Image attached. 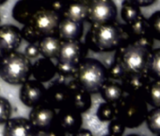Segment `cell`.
Returning a JSON list of instances; mask_svg holds the SVG:
<instances>
[{
	"label": "cell",
	"instance_id": "6da1fadb",
	"mask_svg": "<svg viewBox=\"0 0 160 136\" xmlns=\"http://www.w3.org/2000/svg\"><path fill=\"white\" fill-rule=\"evenodd\" d=\"M153 42L154 40L149 33L137 39H129L115 51L113 60L122 66L126 75L147 73Z\"/></svg>",
	"mask_w": 160,
	"mask_h": 136
},
{
	"label": "cell",
	"instance_id": "7a4b0ae2",
	"mask_svg": "<svg viewBox=\"0 0 160 136\" xmlns=\"http://www.w3.org/2000/svg\"><path fill=\"white\" fill-rule=\"evenodd\" d=\"M130 38L124 24L115 22L92 25L85 36V44L89 50L96 53L116 51Z\"/></svg>",
	"mask_w": 160,
	"mask_h": 136
},
{
	"label": "cell",
	"instance_id": "3957f363",
	"mask_svg": "<svg viewBox=\"0 0 160 136\" xmlns=\"http://www.w3.org/2000/svg\"><path fill=\"white\" fill-rule=\"evenodd\" d=\"M72 80L91 95L97 94L108 80L107 67L99 60L86 57L76 66Z\"/></svg>",
	"mask_w": 160,
	"mask_h": 136
},
{
	"label": "cell",
	"instance_id": "277c9868",
	"mask_svg": "<svg viewBox=\"0 0 160 136\" xmlns=\"http://www.w3.org/2000/svg\"><path fill=\"white\" fill-rule=\"evenodd\" d=\"M31 67V60L24 53H7L0 60V79L10 85H22L30 79Z\"/></svg>",
	"mask_w": 160,
	"mask_h": 136
},
{
	"label": "cell",
	"instance_id": "5b68a950",
	"mask_svg": "<svg viewBox=\"0 0 160 136\" xmlns=\"http://www.w3.org/2000/svg\"><path fill=\"white\" fill-rule=\"evenodd\" d=\"M116 115L125 128H135L146 120L148 113V104L141 96L124 95L120 101L115 104Z\"/></svg>",
	"mask_w": 160,
	"mask_h": 136
},
{
	"label": "cell",
	"instance_id": "8992f818",
	"mask_svg": "<svg viewBox=\"0 0 160 136\" xmlns=\"http://www.w3.org/2000/svg\"><path fill=\"white\" fill-rule=\"evenodd\" d=\"M60 19L59 13L45 6H40L25 25L33 31L40 41L43 37L57 35Z\"/></svg>",
	"mask_w": 160,
	"mask_h": 136
},
{
	"label": "cell",
	"instance_id": "52a82bcc",
	"mask_svg": "<svg viewBox=\"0 0 160 136\" xmlns=\"http://www.w3.org/2000/svg\"><path fill=\"white\" fill-rule=\"evenodd\" d=\"M118 9L113 0H90L88 4L87 19L92 25L115 22Z\"/></svg>",
	"mask_w": 160,
	"mask_h": 136
},
{
	"label": "cell",
	"instance_id": "ba28073f",
	"mask_svg": "<svg viewBox=\"0 0 160 136\" xmlns=\"http://www.w3.org/2000/svg\"><path fill=\"white\" fill-rule=\"evenodd\" d=\"M92 95L73 80L67 82V106L80 113L87 112L92 107Z\"/></svg>",
	"mask_w": 160,
	"mask_h": 136
},
{
	"label": "cell",
	"instance_id": "9c48e42d",
	"mask_svg": "<svg viewBox=\"0 0 160 136\" xmlns=\"http://www.w3.org/2000/svg\"><path fill=\"white\" fill-rule=\"evenodd\" d=\"M57 110L49 106L45 101L31 108L28 120L36 130L46 131L56 123Z\"/></svg>",
	"mask_w": 160,
	"mask_h": 136
},
{
	"label": "cell",
	"instance_id": "30bf717a",
	"mask_svg": "<svg viewBox=\"0 0 160 136\" xmlns=\"http://www.w3.org/2000/svg\"><path fill=\"white\" fill-rule=\"evenodd\" d=\"M88 51L86 44L81 40L62 42L57 60L77 66L80 61L87 57Z\"/></svg>",
	"mask_w": 160,
	"mask_h": 136
},
{
	"label": "cell",
	"instance_id": "8fae6325",
	"mask_svg": "<svg viewBox=\"0 0 160 136\" xmlns=\"http://www.w3.org/2000/svg\"><path fill=\"white\" fill-rule=\"evenodd\" d=\"M45 91L46 88L43 83L34 79H29L22 84L19 92V98L25 106L33 108L44 102Z\"/></svg>",
	"mask_w": 160,
	"mask_h": 136
},
{
	"label": "cell",
	"instance_id": "7c38bea8",
	"mask_svg": "<svg viewBox=\"0 0 160 136\" xmlns=\"http://www.w3.org/2000/svg\"><path fill=\"white\" fill-rule=\"evenodd\" d=\"M56 124L67 134H72L78 131L83 125L82 113L69 108L64 107L57 111Z\"/></svg>",
	"mask_w": 160,
	"mask_h": 136
},
{
	"label": "cell",
	"instance_id": "4fadbf2b",
	"mask_svg": "<svg viewBox=\"0 0 160 136\" xmlns=\"http://www.w3.org/2000/svg\"><path fill=\"white\" fill-rule=\"evenodd\" d=\"M67 82L59 78L45 91L44 101L57 111L67 106Z\"/></svg>",
	"mask_w": 160,
	"mask_h": 136
},
{
	"label": "cell",
	"instance_id": "5bb4252c",
	"mask_svg": "<svg viewBox=\"0 0 160 136\" xmlns=\"http://www.w3.org/2000/svg\"><path fill=\"white\" fill-rule=\"evenodd\" d=\"M23 41L21 29L14 25L0 26V47L7 54L16 51Z\"/></svg>",
	"mask_w": 160,
	"mask_h": 136
},
{
	"label": "cell",
	"instance_id": "9a60e30c",
	"mask_svg": "<svg viewBox=\"0 0 160 136\" xmlns=\"http://www.w3.org/2000/svg\"><path fill=\"white\" fill-rule=\"evenodd\" d=\"M84 34V23L72 21L68 18L61 17L57 36L61 42H71L81 40Z\"/></svg>",
	"mask_w": 160,
	"mask_h": 136
},
{
	"label": "cell",
	"instance_id": "2e32d148",
	"mask_svg": "<svg viewBox=\"0 0 160 136\" xmlns=\"http://www.w3.org/2000/svg\"><path fill=\"white\" fill-rule=\"evenodd\" d=\"M152 79L147 73L127 74L121 81L123 91L126 95H136L143 97V94Z\"/></svg>",
	"mask_w": 160,
	"mask_h": 136
},
{
	"label": "cell",
	"instance_id": "e0dca14e",
	"mask_svg": "<svg viewBox=\"0 0 160 136\" xmlns=\"http://www.w3.org/2000/svg\"><path fill=\"white\" fill-rule=\"evenodd\" d=\"M35 130L28 118L13 117L4 124L3 136H32Z\"/></svg>",
	"mask_w": 160,
	"mask_h": 136
},
{
	"label": "cell",
	"instance_id": "ac0fdd59",
	"mask_svg": "<svg viewBox=\"0 0 160 136\" xmlns=\"http://www.w3.org/2000/svg\"><path fill=\"white\" fill-rule=\"evenodd\" d=\"M56 75V64L50 59L41 58L32 63L31 76L34 78V80L42 83L52 81Z\"/></svg>",
	"mask_w": 160,
	"mask_h": 136
},
{
	"label": "cell",
	"instance_id": "d6986e66",
	"mask_svg": "<svg viewBox=\"0 0 160 136\" xmlns=\"http://www.w3.org/2000/svg\"><path fill=\"white\" fill-rule=\"evenodd\" d=\"M89 1L90 0H66L61 17L84 23L87 19Z\"/></svg>",
	"mask_w": 160,
	"mask_h": 136
},
{
	"label": "cell",
	"instance_id": "ffe728a7",
	"mask_svg": "<svg viewBox=\"0 0 160 136\" xmlns=\"http://www.w3.org/2000/svg\"><path fill=\"white\" fill-rule=\"evenodd\" d=\"M39 7L40 6L38 4L30 1V0H18L12 11V18L16 22L25 25L29 21Z\"/></svg>",
	"mask_w": 160,
	"mask_h": 136
},
{
	"label": "cell",
	"instance_id": "44dd1931",
	"mask_svg": "<svg viewBox=\"0 0 160 136\" xmlns=\"http://www.w3.org/2000/svg\"><path fill=\"white\" fill-rule=\"evenodd\" d=\"M61 41L60 39L57 36H47L42 38L38 42V46L40 50V55L42 58L54 60L58 58L59 49L61 46Z\"/></svg>",
	"mask_w": 160,
	"mask_h": 136
},
{
	"label": "cell",
	"instance_id": "7402d4cb",
	"mask_svg": "<svg viewBox=\"0 0 160 136\" xmlns=\"http://www.w3.org/2000/svg\"><path fill=\"white\" fill-rule=\"evenodd\" d=\"M99 93L105 102L111 104H116L125 95L122 84L111 80H108L104 83Z\"/></svg>",
	"mask_w": 160,
	"mask_h": 136
},
{
	"label": "cell",
	"instance_id": "603a6c76",
	"mask_svg": "<svg viewBox=\"0 0 160 136\" xmlns=\"http://www.w3.org/2000/svg\"><path fill=\"white\" fill-rule=\"evenodd\" d=\"M124 26L130 39H137L149 33L147 19L144 17L143 14L135 21L129 24H124Z\"/></svg>",
	"mask_w": 160,
	"mask_h": 136
},
{
	"label": "cell",
	"instance_id": "cb8c5ba5",
	"mask_svg": "<svg viewBox=\"0 0 160 136\" xmlns=\"http://www.w3.org/2000/svg\"><path fill=\"white\" fill-rule=\"evenodd\" d=\"M143 98L147 104L153 108H160V81L151 80L144 94Z\"/></svg>",
	"mask_w": 160,
	"mask_h": 136
},
{
	"label": "cell",
	"instance_id": "d4e9b609",
	"mask_svg": "<svg viewBox=\"0 0 160 136\" xmlns=\"http://www.w3.org/2000/svg\"><path fill=\"white\" fill-rule=\"evenodd\" d=\"M141 15L142 12L138 6L131 2L130 0H123L121 8V17L124 24H129Z\"/></svg>",
	"mask_w": 160,
	"mask_h": 136
},
{
	"label": "cell",
	"instance_id": "484cf974",
	"mask_svg": "<svg viewBox=\"0 0 160 136\" xmlns=\"http://www.w3.org/2000/svg\"><path fill=\"white\" fill-rule=\"evenodd\" d=\"M147 74L152 80L160 81V47L152 49L150 53Z\"/></svg>",
	"mask_w": 160,
	"mask_h": 136
},
{
	"label": "cell",
	"instance_id": "4316f807",
	"mask_svg": "<svg viewBox=\"0 0 160 136\" xmlns=\"http://www.w3.org/2000/svg\"><path fill=\"white\" fill-rule=\"evenodd\" d=\"M115 115H116L115 104H111L108 102L101 103L96 112L97 118L102 122L111 121L115 119Z\"/></svg>",
	"mask_w": 160,
	"mask_h": 136
},
{
	"label": "cell",
	"instance_id": "83f0119b",
	"mask_svg": "<svg viewBox=\"0 0 160 136\" xmlns=\"http://www.w3.org/2000/svg\"><path fill=\"white\" fill-rule=\"evenodd\" d=\"M148 32L153 40L160 42V11L153 13L148 19Z\"/></svg>",
	"mask_w": 160,
	"mask_h": 136
},
{
	"label": "cell",
	"instance_id": "f1b7e54d",
	"mask_svg": "<svg viewBox=\"0 0 160 136\" xmlns=\"http://www.w3.org/2000/svg\"><path fill=\"white\" fill-rule=\"evenodd\" d=\"M147 126L154 134H160V108H154L147 113Z\"/></svg>",
	"mask_w": 160,
	"mask_h": 136
},
{
	"label": "cell",
	"instance_id": "f546056e",
	"mask_svg": "<svg viewBox=\"0 0 160 136\" xmlns=\"http://www.w3.org/2000/svg\"><path fill=\"white\" fill-rule=\"evenodd\" d=\"M76 70V66L70 64V63H65V62H60L58 61L56 64V71L57 75L62 80H72L73 75Z\"/></svg>",
	"mask_w": 160,
	"mask_h": 136
},
{
	"label": "cell",
	"instance_id": "4dcf8cb0",
	"mask_svg": "<svg viewBox=\"0 0 160 136\" xmlns=\"http://www.w3.org/2000/svg\"><path fill=\"white\" fill-rule=\"evenodd\" d=\"M12 106L4 97H0V125L5 124L12 116Z\"/></svg>",
	"mask_w": 160,
	"mask_h": 136
},
{
	"label": "cell",
	"instance_id": "1f68e13d",
	"mask_svg": "<svg viewBox=\"0 0 160 136\" xmlns=\"http://www.w3.org/2000/svg\"><path fill=\"white\" fill-rule=\"evenodd\" d=\"M107 70H108V80L115 81H121L126 75L125 72L123 71V69L122 68V66L115 60L112 61V63L107 68Z\"/></svg>",
	"mask_w": 160,
	"mask_h": 136
},
{
	"label": "cell",
	"instance_id": "d6a6232c",
	"mask_svg": "<svg viewBox=\"0 0 160 136\" xmlns=\"http://www.w3.org/2000/svg\"><path fill=\"white\" fill-rule=\"evenodd\" d=\"M109 122L110 123L108 125V133L112 136H122L125 130V127L116 118Z\"/></svg>",
	"mask_w": 160,
	"mask_h": 136
},
{
	"label": "cell",
	"instance_id": "836d02e7",
	"mask_svg": "<svg viewBox=\"0 0 160 136\" xmlns=\"http://www.w3.org/2000/svg\"><path fill=\"white\" fill-rule=\"evenodd\" d=\"M24 54L30 60H33V59L38 58L39 55H40V50H39L38 43H36V44H28V45L25 48Z\"/></svg>",
	"mask_w": 160,
	"mask_h": 136
},
{
	"label": "cell",
	"instance_id": "e575fe53",
	"mask_svg": "<svg viewBox=\"0 0 160 136\" xmlns=\"http://www.w3.org/2000/svg\"><path fill=\"white\" fill-rule=\"evenodd\" d=\"M47 136H67V134L55 123L53 127H51L48 130L45 131Z\"/></svg>",
	"mask_w": 160,
	"mask_h": 136
},
{
	"label": "cell",
	"instance_id": "d590c367",
	"mask_svg": "<svg viewBox=\"0 0 160 136\" xmlns=\"http://www.w3.org/2000/svg\"><path fill=\"white\" fill-rule=\"evenodd\" d=\"M130 1L138 6L139 8H144L154 4L157 0H130Z\"/></svg>",
	"mask_w": 160,
	"mask_h": 136
},
{
	"label": "cell",
	"instance_id": "8d00e7d4",
	"mask_svg": "<svg viewBox=\"0 0 160 136\" xmlns=\"http://www.w3.org/2000/svg\"><path fill=\"white\" fill-rule=\"evenodd\" d=\"M68 136H93V134L92 133L91 130L89 129H86V128H80L78 131L72 133V134H70Z\"/></svg>",
	"mask_w": 160,
	"mask_h": 136
},
{
	"label": "cell",
	"instance_id": "74e56055",
	"mask_svg": "<svg viewBox=\"0 0 160 136\" xmlns=\"http://www.w3.org/2000/svg\"><path fill=\"white\" fill-rule=\"evenodd\" d=\"M30 1H32V2H34V3H36V4H38L39 6H43V5L46 3L47 0H30Z\"/></svg>",
	"mask_w": 160,
	"mask_h": 136
},
{
	"label": "cell",
	"instance_id": "f35d334b",
	"mask_svg": "<svg viewBox=\"0 0 160 136\" xmlns=\"http://www.w3.org/2000/svg\"><path fill=\"white\" fill-rule=\"evenodd\" d=\"M32 136H47V134L44 131H40V130H35Z\"/></svg>",
	"mask_w": 160,
	"mask_h": 136
},
{
	"label": "cell",
	"instance_id": "ab89813d",
	"mask_svg": "<svg viewBox=\"0 0 160 136\" xmlns=\"http://www.w3.org/2000/svg\"><path fill=\"white\" fill-rule=\"evenodd\" d=\"M5 54H6V53L3 51V49H2L1 47H0V60H1V59L4 57V55H5Z\"/></svg>",
	"mask_w": 160,
	"mask_h": 136
},
{
	"label": "cell",
	"instance_id": "60d3db41",
	"mask_svg": "<svg viewBox=\"0 0 160 136\" xmlns=\"http://www.w3.org/2000/svg\"><path fill=\"white\" fill-rule=\"evenodd\" d=\"M7 1H8V0H0V6L3 5V4H5Z\"/></svg>",
	"mask_w": 160,
	"mask_h": 136
},
{
	"label": "cell",
	"instance_id": "b9f144b4",
	"mask_svg": "<svg viewBox=\"0 0 160 136\" xmlns=\"http://www.w3.org/2000/svg\"><path fill=\"white\" fill-rule=\"evenodd\" d=\"M128 136H142V135H138V134H131V135H128Z\"/></svg>",
	"mask_w": 160,
	"mask_h": 136
},
{
	"label": "cell",
	"instance_id": "7bdbcfd3",
	"mask_svg": "<svg viewBox=\"0 0 160 136\" xmlns=\"http://www.w3.org/2000/svg\"><path fill=\"white\" fill-rule=\"evenodd\" d=\"M107 136H112V135H110V134H108V135H107Z\"/></svg>",
	"mask_w": 160,
	"mask_h": 136
}]
</instances>
